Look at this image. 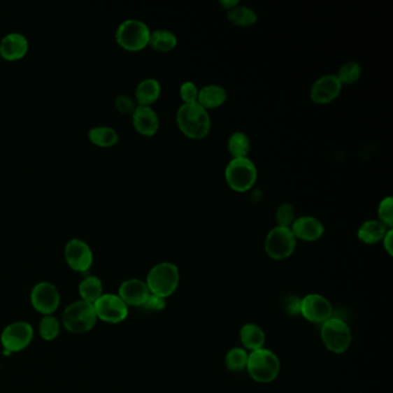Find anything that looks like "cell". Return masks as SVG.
Returning a JSON list of instances; mask_svg holds the SVG:
<instances>
[{"mask_svg":"<svg viewBox=\"0 0 393 393\" xmlns=\"http://www.w3.org/2000/svg\"><path fill=\"white\" fill-rule=\"evenodd\" d=\"M176 119L179 131L192 140H203L211 131L209 111L197 102L181 104Z\"/></svg>","mask_w":393,"mask_h":393,"instance_id":"cell-1","label":"cell"},{"mask_svg":"<svg viewBox=\"0 0 393 393\" xmlns=\"http://www.w3.org/2000/svg\"><path fill=\"white\" fill-rule=\"evenodd\" d=\"M179 280L180 273L178 266L174 263L162 262L151 268L145 284L151 294L166 299L177 291Z\"/></svg>","mask_w":393,"mask_h":393,"instance_id":"cell-2","label":"cell"},{"mask_svg":"<svg viewBox=\"0 0 393 393\" xmlns=\"http://www.w3.org/2000/svg\"><path fill=\"white\" fill-rule=\"evenodd\" d=\"M224 177L231 190L245 193L252 190L256 184L259 172L255 163L250 158H232L225 167Z\"/></svg>","mask_w":393,"mask_h":393,"instance_id":"cell-3","label":"cell"},{"mask_svg":"<svg viewBox=\"0 0 393 393\" xmlns=\"http://www.w3.org/2000/svg\"><path fill=\"white\" fill-rule=\"evenodd\" d=\"M97 320L94 305L83 300L73 302L62 313V324L71 334H87L94 329Z\"/></svg>","mask_w":393,"mask_h":393,"instance_id":"cell-4","label":"cell"},{"mask_svg":"<svg viewBox=\"0 0 393 393\" xmlns=\"http://www.w3.org/2000/svg\"><path fill=\"white\" fill-rule=\"evenodd\" d=\"M246 369L256 382L270 383L278 377L280 361L273 352L263 348L249 354Z\"/></svg>","mask_w":393,"mask_h":393,"instance_id":"cell-5","label":"cell"},{"mask_svg":"<svg viewBox=\"0 0 393 393\" xmlns=\"http://www.w3.org/2000/svg\"><path fill=\"white\" fill-rule=\"evenodd\" d=\"M151 30L145 21L126 19L115 30V41L127 51H140L149 45Z\"/></svg>","mask_w":393,"mask_h":393,"instance_id":"cell-6","label":"cell"},{"mask_svg":"<svg viewBox=\"0 0 393 393\" xmlns=\"http://www.w3.org/2000/svg\"><path fill=\"white\" fill-rule=\"evenodd\" d=\"M321 336L325 348L332 353H344L352 343L351 329L341 318L331 317L324 322L322 325Z\"/></svg>","mask_w":393,"mask_h":393,"instance_id":"cell-7","label":"cell"},{"mask_svg":"<svg viewBox=\"0 0 393 393\" xmlns=\"http://www.w3.org/2000/svg\"><path fill=\"white\" fill-rule=\"evenodd\" d=\"M298 240L290 227H276L270 229L264 241V249L272 259H289L294 252Z\"/></svg>","mask_w":393,"mask_h":393,"instance_id":"cell-8","label":"cell"},{"mask_svg":"<svg viewBox=\"0 0 393 393\" xmlns=\"http://www.w3.org/2000/svg\"><path fill=\"white\" fill-rule=\"evenodd\" d=\"M34 329L29 323L19 321L10 323L3 329L0 336V341L3 345V351L20 352L29 346L33 341Z\"/></svg>","mask_w":393,"mask_h":393,"instance_id":"cell-9","label":"cell"},{"mask_svg":"<svg viewBox=\"0 0 393 393\" xmlns=\"http://www.w3.org/2000/svg\"><path fill=\"white\" fill-rule=\"evenodd\" d=\"M94 308L97 318L111 324L120 323L128 316V306L118 294H103L94 303Z\"/></svg>","mask_w":393,"mask_h":393,"instance_id":"cell-10","label":"cell"},{"mask_svg":"<svg viewBox=\"0 0 393 393\" xmlns=\"http://www.w3.org/2000/svg\"><path fill=\"white\" fill-rule=\"evenodd\" d=\"M34 309L43 315H52L60 305L59 291L49 282H41L34 286L30 293Z\"/></svg>","mask_w":393,"mask_h":393,"instance_id":"cell-11","label":"cell"},{"mask_svg":"<svg viewBox=\"0 0 393 393\" xmlns=\"http://www.w3.org/2000/svg\"><path fill=\"white\" fill-rule=\"evenodd\" d=\"M64 255L66 263L74 271L87 272L92 268L94 262V252L92 248L85 240L78 238L71 239L66 243Z\"/></svg>","mask_w":393,"mask_h":393,"instance_id":"cell-12","label":"cell"},{"mask_svg":"<svg viewBox=\"0 0 393 393\" xmlns=\"http://www.w3.org/2000/svg\"><path fill=\"white\" fill-rule=\"evenodd\" d=\"M332 305L323 295L309 294L301 299L300 314L313 323H324L332 317Z\"/></svg>","mask_w":393,"mask_h":393,"instance_id":"cell-13","label":"cell"},{"mask_svg":"<svg viewBox=\"0 0 393 393\" xmlns=\"http://www.w3.org/2000/svg\"><path fill=\"white\" fill-rule=\"evenodd\" d=\"M343 87L336 74H324L311 85L310 99L315 104H329L341 95Z\"/></svg>","mask_w":393,"mask_h":393,"instance_id":"cell-14","label":"cell"},{"mask_svg":"<svg viewBox=\"0 0 393 393\" xmlns=\"http://www.w3.org/2000/svg\"><path fill=\"white\" fill-rule=\"evenodd\" d=\"M292 232L296 240L313 243L321 239L324 234V225L314 216L296 217L292 224Z\"/></svg>","mask_w":393,"mask_h":393,"instance_id":"cell-15","label":"cell"},{"mask_svg":"<svg viewBox=\"0 0 393 393\" xmlns=\"http://www.w3.org/2000/svg\"><path fill=\"white\" fill-rule=\"evenodd\" d=\"M29 50V41L23 34L8 33L0 41V57L8 62L22 59Z\"/></svg>","mask_w":393,"mask_h":393,"instance_id":"cell-16","label":"cell"},{"mask_svg":"<svg viewBox=\"0 0 393 393\" xmlns=\"http://www.w3.org/2000/svg\"><path fill=\"white\" fill-rule=\"evenodd\" d=\"M150 291L147 284L141 279H127L119 287L118 295L127 306L142 307L147 301Z\"/></svg>","mask_w":393,"mask_h":393,"instance_id":"cell-17","label":"cell"},{"mask_svg":"<svg viewBox=\"0 0 393 393\" xmlns=\"http://www.w3.org/2000/svg\"><path fill=\"white\" fill-rule=\"evenodd\" d=\"M135 131L145 136H152L159 129V117L151 106L138 105L131 115Z\"/></svg>","mask_w":393,"mask_h":393,"instance_id":"cell-18","label":"cell"},{"mask_svg":"<svg viewBox=\"0 0 393 393\" xmlns=\"http://www.w3.org/2000/svg\"><path fill=\"white\" fill-rule=\"evenodd\" d=\"M227 99V89L220 85H207L199 90L197 103L209 111L211 108H220Z\"/></svg>","mask_w":393,"mask_h":393,"instance_id":"cell-19","label":"cell"},{"mask_svg":"<svg viewBox=\"0 0 393 393\" xmlns=\"http://www.w3.org/2000/svg\"><path fill=\"white\" fill-rule=\"evenodd\" d=\"M162 85L157 79L147 78L142 80L135 89V101L138 105L151 106L161 97Z\"/></svg>","mask_w":393,"mask_h":393,"instance_id":"cell-20","label":"cell"},{"mask_svg":"<svg viewBox=\"0 0 393 393\" xmlns=\"http://www.w3.org/2000/svg\"><path fill=\"white\" fill-rule=\"evenodd\" d=\"M387 229H387L380 220H368L357 229V238L366 245H375L383 240Z\"/></svg>","mask_w":393,"mask_h":393,"instance_id":"cell-21","label":"cell"},{"mask_svg":"<svg viewBox=\"0 0 393 393\" xmlns=\"http://www.w3.org/2000/svg\"><path fill=\"white\" fill-rule=\"evenodd\" d=\"M240 341L246 350L257 351L266 344V334L259 325L248 323L243 325L240 330Z\"/></svg>","mask_w":393,"mask_h":393,"instance_id":"cell-22","label":"cell"},{"mask_svg":"<svg viewBox=\"0 0 393 393\" xmlns=\"http://www.w3.org/2000/svg\"><path fill=\"white\" fill-rule=\"evenodd\" d=\"M88 138L94 145L103 148L112 147L119 141L118 131L110 126H95L90 128Z\"/></svg>","mask_w":393,"mask_h":393,"instance_id":"cell-23","label":"cell"},{"mask_svg":"<svg viewBox=\"0 0 393 393\" xmlns=\"http://www.w3.org/2000/svg\"><path fill=\"white\" fill-rule=\"evenodd\" d=\"M79 293L83 301L94 305L103 295L102 280L96 276L85 277L83 282L80 283Z\"/></svg>","mask_w":393,"mask_h":393,"instance_id":"cell-24","label":"cell"},{"mask_svg":"<svg viewBox=\"0 0 393 393\" xmlns=\"http://www.w3.org/2000/svg\"><path fill=\"white\" fill-rule=\"evenodd\" d=\"M177 44V36L171 30L156 29L151 31L149 45L158 52H169L173 50Z\"/></svg>","mask_w":393,"mask_h":393,"instance_id":"cell-25","label":"cell"},{"mask_svg":"<svg viewBox=\"0 0 393 393\" xmlns=\"http://www.w3.org/2000/svg\"><path fill=\"white\" fill-rule=\"evenodd\" d=\"M227 20L234 26L247 28L255 24L257 21V13L252 7L243 6L239 3L238 6L233 7L232 10H227Z\"/></svg>","mask_w":393,"mask_h":393,"instance_id":"cell-26","label":"cell"},{"mask_svg":"<svg viewBox=\"0 0 393 393\" xmlns=\"http://www.w3.org/2000/svg\"><path fill=\"white\" fill-rule=\"evenodd\" d=\"M227 150L232 158L248 157L250 141L248 135L243 131H234L227 138Z\"/></svg>","mask_w":393,"mask_h":393,"instance_id":"cell-27","label":"cell"},{"mask_svg":"<svg viewBox=\"0 0 393 393\" xmlns=\"http://www.w3.org/2000/svg\"><path fill=\"white\" fill-rule=\"evenodd\" d=\"M362 76V67L357 62H348L341 66L336 74L343 85L357 83Z\"/></svg>","mask_w":393,"mask_h":393,"instance_id":"cell-28","label":"cell"},{"mask_svg":"<svg viewBox=\"0 0 393 393\" xmlns=\"http://www.w3.org/2000/svg\"><path fill=\"white\" fill-rule=\"evenodd\" d=\"M248 355L246 350H243V348H232L225 357V364H227V369L231 371H236V373L245 371L247 367Z\"/></svg>","mask_w":393,"mask_h":393,"instance_id":"cell-29","label":"cell"},{"mask_svg":"<svg viewBox=\"0 0 393 393\" xmlns=\"http://www.w3.org/2000/svg\"><path fill=\"white\" fill-rule=\"evenodd\" d=\"M40 334L42 339L52 341L59 336L60 323L52 315H45L40 322Z\"/></svg>","mask_w":393,"mask_h":393,"instance_id":"cell-30","label":"cell"},{"mask_svg":"<svg viewBox=\"0 0 393 393\" xmlns=\"http://www.w3.org/2000/svg\"><path fill=\"white\" fill-rule=\"evenodd\" d=\"M296 218V213L295 208L291 203H282L276 210V222L277 227H290L291 229L292 224Z\"/></svg>","mask_w":393,"mask_h":393,"instance_id":"cell-31","label":"cell"},{"mask_svg":"<svg viewBox=\"0 0 393 393\" xmlns=\"http://www.w3.org/2000/svg\"><path fill=\"white\" fill-rule=\"evenodd\" d=\"M377 220H380V223L385 225L387 229H392L393 227V199L392 196L384 197L383 200L380 201L378 204V209H377Z\"/></svg>","mask_w":393,"mask_h":393,"instance_id":"cell-32","label":"cell"},{"mask_svg":"<svg viewBox=\"0 0 393 393\" xmlns=\"http://www.w3.org/2000/svg\"><path fill=\"white\" fill-rule=\"evenodd\" d=\"M199 90L200 89L197 88V85L193 81H185L184 83H181L180 88H179V95H180L183 104L197 102Z\"/></svg>","mask_w":393,"mask_h":393,"instance_id":"cell-33","label":"cell"},{"mask_svg":"<svg viewBox=\"0 0 393 393\" xmlns=\"http://www.w3.org/2000/svg\"><path fill=\"white\" fill-rule=\"evenodd\" d=\"M115 105L120 113L131 115H133V112L138 106L136 101L131 99V96L126 95V94H120V95L117 96L115 99Z\"/></svg>","mask_w":393,"mask_h":393,"instance_id":"cell-34","label":"cell"},{"mask_svg":"<svg viewBox=\"0 0 393 393\" xmlns=\"http://www.w3.org/2000/svg\"><path fill=\"white\" fill-rule=\"evenodd\" d=\"M142 308L145 310L161 311L166 308V301L164 298L157 296V295L150 294L145 301V305L142 306Z\"/></svg>","mask_w":393,"mask_h":393,"instance_id":"cell-35","label":"cell"},{"mask_svg":"<svg viewBox=\"0 0 393 393\" xmlns=\"http://www.w3.org/2000/svg\"><path fill=\"white\" fill-rule=\"evenodd\" d=\"M383 247L385 250H387L389 255H393V229H387V232L385 233L383 240Z\"/></svg>","mask_w":393,"mask_h":393,"instance_id":"cell-36","label":"cell"},{"mask_svg":"<svg viewBox=\"0 0 393 393\" xmlns=\"http://www.w3.org/2000/svg\"><path fill=\"white\" fill-rule=\"evenodd\" d=\"M300 303H301L300 299L292 296L289 300V303L286 306V310L292 315L298 314V313H300Z\"/></svg>","mask_w":393,"mask_h":393,"instance_id":"cell-37","label":"cell"},{"mask_svg":"<svg viewBox=\"0 0 393 393\" xmlns=\"http://www.w3.org/2000/svg\"><path fill=\"white\" fill-rule=\"evenodd\" d=\"M239 3L238 0H220V6L227 10H232L233 7L238 6Z\"/></svg>","mask_w":393,"mask_h":393,"instance_id":"cell-38","label":"cell"}]
</instances>
